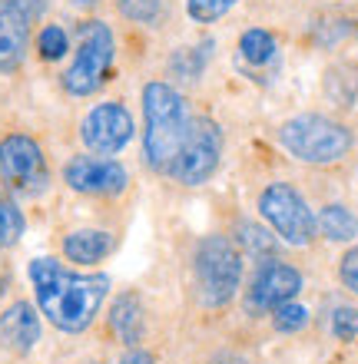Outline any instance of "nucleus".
<instances>
[{"instance_id":"f257e3e1","label":"nucleus","mask_w":358,"mask_h":364,"mask_svg":"<svg viewBox=\"0 0 358 364\" xmlns=\"http://www.w3.org/2000/svg\"><path fill=\"white\" fill-rule=\"evenodd\" d=\"M27 275L43 318L67 335L87 331L110 295L107 275H77L57 259H33Z\"/></svg>"},{"instance_id":"f03ea898","label":"nucleus","mask_w":358,"mask_h":364,"mask_svg":"<svg viewBox=\"0 0 358 364\" xmlns=\"http://www.w3.org/2000/svg\"><path fill=\"white\" fill-rule=\"evenodd\" d=\"M143 153L146 163L166 173L176 159L179 146L189 129V113H186L183 93L163 80H153L143 87Z\"/></svg>"},{"instance_id":"7ed1b4c3","label":"nucleus","mask_w":358,"mask_h":364,"mask_svg":"<svg viewBox=\"0 0 358 364\" xmlns=\"http://www.w3.org/2000/svg\"><path fill=\"white\" fill-rule=\"evenodd\" d=\"M279 143L299 163L332 166L352 153V129L322 113H302L279 126Z\"/></svg>"},{"instance_id":"20e7f679","label":"nucleus","mask_w":358,"mask_h":364,"mask_svg":"<svg viewBox=\"0 0 358 364\" xmlns=\"http://www.w3.org/2000/svg\"><path fill=\"white\" fill-rule=\"evenodd\" d=\"M196 298L203 308L229 305L242 282V252L226 235H203L193 255Z\"/></svg>"},{"instance_id":"39448f33","label":"nucleus","mask_w":358,"mask_h":364,"mask_svg":"<svg viewBox=\"0 0 358 364\" xmlns=\"http://www.w3.org/2000/svg\"><path fill=\"white\" fill-rule=\"evenodd\" d=\"M113 57H117L113 30H110L103 20H83V23H80V40H77L73 63H70L67 73H63V90H67L70 96L97 93V90L107 83Z\"/></svg>"},{"instance_id":"423d86ee","label":"nucleus","mask_w":358,"mask_h":364,"mask_svg":"<svg viewBox=\"0 0 358 364\" xmlns=\"http://www.w3.org/2000/svg\"><path fill=\"white\" fill-rule=\"evenodd\" d=\"M259 215L272 225V232L289 245H309L315 239V215L302 192L289 182H272L259 192Z\"/></svg>"},{"instance_id":"0eeeda50","label":"nucleus","mask_w":358,"mask_h":364,"mask_svg":"<svg viewBox=\"0 0 358 364\" xmlns=\"http://www.w3.org/2000/svg\"><path fill=\"white\" fill-rule=\"evenodd\" d=\"M219 156H223V129L209 116H199L196 123H189L183 146H179V153H176L166 173L179 186H203L216 173Z\"/></svg>"},{"instance_id":"6e6552de","label":"nucleus","mask_w":358,"mask_h":364,"mask_svg":"<svg viewBox=\"0 0 358 364\" xmlns=\"http://www.w3.org/2000/svg\"><path fill=\"white\" fill-rule=\"evenodd\" d=\"M0 179L7 182V189L23 192V196H37L47 189V156L33 136L10 133L0 139Z\"/></svg>"},{"instance_id":"1a4fd4ad","label":"nucleus","mask_w":358,"mask_h":364,"mask_svg":"<svg viewBox=\"0 0 358 364\" xmlns=\"http://www.w3.org/2000/svg\"><path fill=\"white\" fill-rule=\"evenodd\" d=\"M133 116L123 103H97L80 123V139L93 156H117L133 139Z\"/></svg>"},{"instance_id":"9d476101","label":"nucleus","mask_w":358,"mask_h":364,"mask_svg":"<svg viewBox=\"0 0 358 364\" xmlns=\"http://www.w3.org/2000/svg\"><path fill=\"white\" fill-rule=\"evenodd\" d=\"M299 291H302L299 269L269 259L256 269L249 288H246V311H249V315H272L275 308L292 301Z\"/></svg>"},{"instance_id":"9b49d317","label":"nucleus","mask_w":358,"mask_h":364,"mask_svg":"<svg viewBox=\"0 0 358 364\" xmlns=\"http://www.w3.org/2000/svg\"><path fill=\"white\" fill-rule=\"evenodd\" d=\"M63 182L80 196H120L130 182V173L107 156H73L63 166Z\"/></svg>"},{"instance_id":"f8f14e48","label":"nucleus","mask_w":358,"mask_h":364,"mask_svg":"<svg viewBox=\"0 0 358 364\" xmlns=\"http://www.w3.org/2000/svg\"><path fill=\"white\" fill-rule=\"evenodd\" d=\"M0 341L17 351V355H27L30 348L40 341V315L30 301H14L10 308H4L0 315Z\"/></svg>"},{"instance_id":"ddd939ff","label":"nucleus","mask_w":358,"mask_h":364,"mask_svg":"<svg viewBox=\"0 0 358 364\" xmlns=\"http://www.w3.org/2000/svg\"><path fill=\"white\" fill-rule=\"evenodd\" d=\"M30 47V20L14 10L10 4H0V73L20 70Z\"/></svg>"},{"instance_id":"4468645a","label":"nucleus","mask_w":358,"mask_h":364,"mask_svg":"<svg viewBox=\"0 0 358 364\" xmlns=\"http://www.w3.org/2000/svg\"><path fill=\"white\" fill-rule=\"evenodd\" d=\"M117 239L103 229H77L63 239V255H67L73 265H97L113 252Z\"/></svg>"},{"instance_id":"2eb2a0df","label":"nucleus","mask_w":358,"mask_h":364,"mask_svg":"<svg viewBox=\"0 0 358 364\" xmlns=\"http://www.w3.org/2000/svg\"><path fill=\"white\" fill-rule=\"evenodd\" d=\"M110 328L113 335L123 341V345H136L143 338V328H146V311H143V301L126 291L113 301V311H110Z\"/></svg>"},{"instance_id":"dca6fc26","label":"nucleus","mask_w":358,"mask_h":364,"mask_svg":"<svg viewBox=\"0 0 358 364\" xmlns=\"http://www.w3.org/2000/svg\"><path fill=\"white\" fill-rule=\"evenodd\" d=\"M315 229H319L329 242H352L358 235V219L349 205L329 202V205H322L319 219H315Z\"/></svg>"},{"instance_id":"f3484780","label":"nucleus","mask_w":358,"mask_h":364,"mask_svg":"<svg viewBox=\"0 0 358 364\" xmlns=\"http://www.w3.org/2000/svg\"><path fill=\"white\" fill-rule=\"evenodd\" d=\"M236 239H239V245L249 255H256V259H272L275 252H279V235L275 232H269L265 225H256V222H239V229H236Z\"/></svg>"},{"instance_id":"a211bd4d","label":"nucleus","mask_w":358,"mask_h":364,"mask_svg":"<svg viewBox=\"0 0 358 364\" xmlns=\"http://www.w3.org/2000/svg\"><path fill=\"white\" fill-rule=\"evenodd\" d=\"M239 50H242V60H249V63L262 67V63H269V60L275 57V40H272L269 30L252 27V30H246V33H242Z\"/></svg>"},{"instance_id":"6ab92c4d","label":"nucleus","mask_w":358,"mask_h":364,"mask_svg":"<svg viewBox=\"0 0 358 364\" xmlns=\"http://www.w3.org/2000/svg\"><path fill=\"white\" fill-rule=\"evenodd\" d=\"M20 235H23V212L7 192L0 189V249L17 245Z\"/></svg>"},{"instance_id":"aec40b11","label":"nucleus","mask_w":358,"mask_h":364,"mask_svg":"<svg viewBox=\"0 0 358 364\" xmlns=\"http://www.w3.org/2000/svg\"><path fill=\"white\" fill-rule=\"evenodd\" d=\"M117 10L133 23H146L153 27L163 17V0H117Z\"/></svg>"},{"instance_id":"412c9836","label":"nucleus","mask_w":358,"mask_h":364,"mask_svg":"<svg viewBox=\"0 0 358 364\" xmlns=\"http://www.w3.org/2000/svg\"><path fill=\"white\" fill-rule=\"evenodd\" d=\"M272 325H275V331H282V335L302 331V328L309 325V308L295 305V301H285L282 308H275V311H272Z\"/></svg>"},{"instance_id":"4be33fe9","label":"nucleus","mask_w":358,"mask_h":364,"mask_svg":"<svg viewBox=\"0 0 358 364\" xmlns=\"http://www.w3.org/2000/svg\"><path fill=\"white\" fill-rule=\"evenodd\" d=\"M37 50L43 60H60L63 53L70 50V40L67 33H63V27H57V23H47V27L40 30L37 37Z\"/></svg>"},{"instance_id":"5701e85b","label":"nucleus","mask_w":358,"mask_h":364,"mask_svg":"<svg viewBox=\"0 0 358 364\" xmlns=\"http://www.w3.org/2000/svg\"><path fill=\"white\" fill-rule=\"evenodd\" d=\"M236 7V0H186V10L196 23H213Z\"/></svg>"},{"instance_id":"b1692460","label":"nucleus","mask_w":358,"mask_h":364,"mask_svg":"<svg viewBox=\"0 0 358 364\" xmlns=\"http://www.w3.org/2000/svg\"><path fill=\"white\" fill-rule=\"evenodd\" d=\"M332 335L339 341H355L358 338V308H335L332 311Z\"/></svg>"},{"instance_id":"393cba45","label":"nucleus","mask_w":358,"mask_h":364,"mask_svg":"<svg viewBox=\"0 0 358 364\" xmlns=\"http://www.w3.org/2000/svg\"><path fill=\"white\" fill-rule=\"evenodd\" d=\"M339 278H342V285L349 288L352 295H358V245L342 255V262H339Z\"/></svg>"},{"instance_id":"a878e982","label":"nucleus","mask_w":358,"mask_h":364,"mask_svg":"<svg viewBox=\"0 0 358 364\" xmlns=\"http://www.w3.org/2000/svg\"><path fill=\"white\" fill-rule=\"evenodd\" d=\"M0 4H10L14 10H20V14H23V17L30 20V23H33V20H37L40 14H43V7H47L43 0H0Z\"/></svg>"},{"instance_id":"bb28decb","label":"nucleus","mask_w":358,"mask_h":364,"mask_svg":"<svg viewBox=\"0 0 358 364\" xmlns=\"http://www.w3.org/2000/svg\"><path fill=\"white\" fill-rule=\"evenodd\" d=\"M120 364H156V361H153V355H149V351L133 348V351H126V355L120 358Z\"/></svg>"},{"instance_id":"cd10ccee","label":"nucleus","mask_w":358,"mask_h":364,"mask_svg":"<svg viewBox=\"0 0 358 364\" xmlns=\"http://www.w3.org/2000/svg\"><path fill=\"white\" fill-rule=\"evenodd\" d=\"M73 7H80V10H93V7H100V0H70Z\"/></svg>"}]
</instances>
